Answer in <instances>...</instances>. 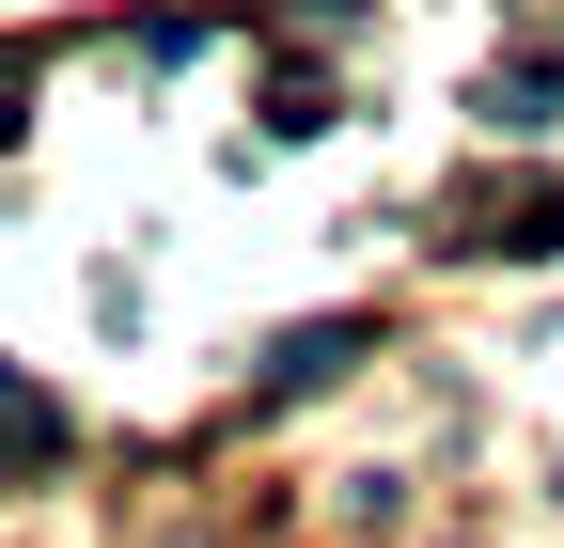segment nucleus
I'll return each instance as SVG.
<instances>
[{
  "label": "nucleus",
  "instance_id": "nucleus-1",
  "mask_svg": "<svg viewBox=\"0 0 564 548\" xmlns=\"http://www.w3.org/2000/svg\"><path fill=\"white\" fill-rule=\"evenodd\" d=\"M455 251H564V188H455Z\"/></svg>",
  "mask_w": 564,
  "mask_h": 548
},
{
  "label": "nucleus",
  "instance_id": "nucleus-2",
  "mask_svg": "<svg viewBox=\"0 0 564 548\" xmlns=\"http://www.w3.org/2000/svg\"><path fill=\"white\" fill-rule=\"evenodd\" d=\"M361 346H377L361 314H329V329H282V346H267V392H314V376H345Z\"/></svg>",
  "mask_w": 564,
  "mask_h": 548
},
{
  "label": "nucleus",
  "instance_id": "nucleus-3",
  "mask_svg": "<svg viewBox=\"0 0 564 548\" xmlns=\"http://www.w3.org/2000/svg\"><path fill=\"white\" fill-rule=\"evenodd\" d=\"M47 454H63V407L32 376H0V470H47Z\"/></svg>",
  "mask_w": 564,
  "mask_h": 548
},
{
  "label": "nucleus",
  "instance_id": "nucleus-5",
  "mask_svg": "<svg viewBox=\"0 0 564 548\" xmlns=\"http://www.w3.org/2000/svg\"><path fill=\"white\" fill-rule=\"evenodd\" d=\"M17 95H32V47H0V142H17Z\"/></svg>",
  "mask_w": 564,
  "mask_h": 548
},
{
  "label": "nucleus",
  "instance_id": "nucleus-4",
  "mask_svg": "<svg viewBox=\"0 0 564 548\" xmlns=\"http://www.w3.org/2000/svg\"><path fill=\"white\" fill-rule=\"evenodd\" d=\"M549 110H564V63H502V79H486V125H518V142H533Z\"/></svg>",
  "mask_w": 564,
  "mask_h": 548
}]
</instances>
